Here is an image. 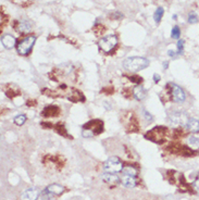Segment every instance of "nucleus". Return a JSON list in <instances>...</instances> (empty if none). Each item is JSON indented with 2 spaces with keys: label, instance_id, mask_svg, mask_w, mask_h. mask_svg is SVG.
Here are the masks:
<instances>
[{
  "label": "nucleus",
  "instance_id": "nucleus-1",
  "mask_svg": "<svg viewBox=\"0 0 199 200\" xmlns=\"http://www.w3.org/2000/svg\"><path fill=\"white\" fill-rule=\"evenodd\" d=\"M149 65V61L143 57H130L123 61V67L131 72H138L143 69H146Z\"/></svg>",
  "mask_w": 199,
  "mask_h": 200
},
{
  "label": "nucleus",
  "instance_id": "nucleus-2",
  "mask_svg": "<svg viewBox=\"0 0 199 200\" xmlns=\"http://www.w3.org/2000/svg\"><path fill=\"white\" fill-rule=\"evenodd\" d=\"M167 134H169V130L167 127L156 126L146 134V138L154 143H157V144H161V143L165 142Z\"/></svg>",
  "mask_w": 199,
  "mask_h": 200
},
{
  "label": "nucleus",
  "instance_id": "nucleus-3",
  "mask_svg": "<svg viewBox=\"0 0 199 200\" xmlns=\"http://www.w3.org/2000/svg\"><path fill=\"white\" fill-rule=\"evenodd\" d=\"M104 169L107 173L118 174L123 171V163L118 157H110L109 159L104 162Z\"/></svg>",
  "mask_w": 199,
  "mask_h": 200
},
{
  "label": "nucleus",
  "instance_id": "nucleus-4",
  "mask_svg": "<svg viewBox=\"0 0 199 200\" xmlns=\"http://www.w3.org/2000/svg\"><path fill=\"white\" fill-rule=\"evenodd\" d=\"M118 44V37L115 35H108L106 37L101 38L99 40V48L102 51L107 52V54H110L112 50L114 49V47L117 46Z\"/></svg>",
  "mask_w": 199,
  "mask_h": 200
},
{
  "label": "nucleus",
  "instance_id": "nucleus-5",
  "mask_svg": "<svg viewBox=\"0 0 199 200\" xmlns=\"http://www.w3.org/2000/svg\"><path fill=\"white\" fill-rule=\"evenodd\" d=\"M35 41H36V37L35 36H27L24 39H22L18 46H16V49H18V52L22 56H26L29 54V51L32 50L33 46H34Z\"/></svg>",
  "mask_w": 199,
  "mask_h": 200
},
{
  "label": "nucleus",
  "instance_id": "nucleus-6",
  "mask_svg": "<svg viewBox=\"0 0 199 200\" xmlns=\"http://www.w3.org/2000/svg\"><path fill=\"white\" fill-rule=\"evenodd\" d=\"M169 119H170V123L173 126H186L189 121L188 115L185 112H181V111L171 113L169 115Z\"/></svg>",
  "mask_w": 199,
  "mask_h": 200
},
{
  "label": "nucleus",
  "instance_id": "nucleus-7",
  "mask_svg": "<svg viewBox=\"0 0 199 200\" xmlns=\"http://www.w3.org/2000/svg\"><path fill=\"white\" fill-rule=\"evenodd\" d=\"M169 87H170L171 98H172L173 101L176 102V103H183L186 99L185 93H184L183 89L174 83L169 84Z\"/></svg>",
  "mask_w": 199,
  "mask_h": 200
},
{
  "label": "nucleus",
  "instance_id": "nucleus-8",
  "mask_svg": "<svg viewBox=\"0 0 199 200\" xmlns=\"http://www.w3.org/2000/svg\"><path fill=\"white\" fill-rule=\"evenodd\" d=\"M102 126H104V124H102L101 121L93 120V121H90L89 123H87V124H85V125H84V128H88V130H90V131L96 135V134H99L102 132Z\"/></svg>",
  "mask_w": 199,
  "mask_h": 200
},
{
  "label": "nucleus",
  "instance_id": "nucleus-9",
  "mask_svg": "<svg viewBox=\"0 0 199 200\" xmlns=\"http://www.w3.org/2000/svg\"><path fill=\"white\" fill-rule=\"evenodd\" d=\"M121 183H122L123 186L128 187V188H134L137 185V179H136V176L124 174L121 177Z\"/></svg>",
  "mask_w": 199,
  "mask_h": 200
},
{
  "label": "nucleus",
  "instance_id": "nucleus-10",
  "mask_svg": "<svg viewBox=\"0 0 199 200\" xmlns=\"http://www.w3.org/2000/svg\"><path fill=\"white\" fill-rule=\"evenodd\" d=\"M1 44L5 49H12L15 46L16 40L15 38L10 34H5L1 37Z\"/></svg>",
  "mask_w": 199,
  "mask_h": 200
},
{
  "label": "nucleus",
  "instance_id": "nucleus-11",
  "mask_svg": "<svg viewBox=\"0 0 199 200\" xmlns=\"http://www.w3.org/2000/svg\"><path fill=\"white\" fill-rule=\"evenodd\" d=\"M39 196V190L37 188H31L22 194L21 200H36Z\"/></svg>",
  "mask_w": 199,
  "mask_h": 200
},
{
  "label": "nucleus",
  "instance_id": "nucleus-12",
  "mask_svg": "<svg viewBox=\"0 0 199 200\" xmlns=\"http://www.w3.org/2000/svg\"><path fill=\"white\" fill-rule=\"evenodd\" d=\"M46 192H50L53 196L55 195L57 196V195H60V194H62V192H64V187L59 184H51L46 188Z\"/></svg>",
  "mask_w": 199,
  "mask_h": 200
},
{
  "label": "nucleus",
  "instance_id": "nucleus-13",
  "mask_svg": "<svg viewBox=\"0 0 199 200\" xmlns=\"http://www.w3.org/2000/svg\"><path fill=\"white\" fill-rule=\"evenodd\" d=\"M146 89L141 86H136L134 89H133V96L136 100H143L145 97H146Z\"/></svg>",
  "mask_w": 199,
  "mask_h": 200
},
{
  "label": "nucleus",
  "instance_id": "nucleus-14",
  "mask_svg": "<svg viewBox=\"0 0 199 200\" xmlns=\"http://www.w3.org/2000/svg\"><path fill=\"white\" fill-rule=\"evenodd\" d=\"M58 113H59L58 107H56V106H49V107H46L45 109H44L41 114L45 117H53V116H56Z\"/></svg>",
  "mask_w": 199,
  "mask_h": 200
},
{
  "label": "nucleus",
  "instance_id": "nucleus-15",
  "mask_svg": "<svg viewBox=\"0 0 199 200\" xmlns=\"http://www.w3.org/2000/svg\"><path fill=\"white\" fill-rule=\"evenodd\" d=\"M102 179H104L106 183H108V184H115V183L121 182V179H120L119 176L113 173H104V175H102Z\"/></svg>",
  "mask_w": 199,
  "mask_h": 200
},
{
  "label": "nucleus",
  "instance_id": "nucleus-16",
  "mask_svg": "<svg viewBox=\"0 0 199 200\" xmlns=\"http://www.w3.org/2000/svg\"><path fill=\"white\" fill-rule=\"evenodd\" d=\"M186 127H187V130L191 133H199V120H197V119H189Z\"/></svg>",
  "mask_w": 199,
  "mask_h": 200
},
{
  "label": "nucleus",
  "instance_id": "nucleus-17",
  "mask_svg": "<svg viewBox=\"0 0 199 200\" xmlns=\"http://www.w3.org/2000/svg\"><path fill=\"white\" fill-rule=\"evenodd\" d=\"M31 23L28 21H25V20H22V21L18 22V26H16V29H18V32H21V33H27L31 31Z\"/></svg>",
  "mask_w": 199,
  "mask_h": 200
},
{
  "label": "nucleus",
  "instance_id": "nucleus-18",
  "mask_svg": "<svg viewBox=\"0 0 199 200\" xmlns=\"http://www.w3.org/2000/svg\"><path fill=\"white\" fill-rule=\"evenodd\" d=\"M68 98L70 99V101H84V100H82V99H84V97L78 90H72L71 96H68Z\"/></svg>",
  "mask_w": 199,
  "mask_h": 200
},
{
  "label": "nucleus",
  "instance_id": "nucleus-19",
  "mask_svg": "<svg viewBox=\"0 0 199 200\" xmlns=\"http://www.w3.org/2000/svg\"><path fill=\"white\" fill-rule=\"evenodd\" d=\"M163 12H164V10H163L162 7L157 8L156 12H154V21H156V23H159V22L161 21L162 16H163Z\"/></svg>",
  "mask_w": 199,
  "mask_h": 200
},
{
  "label": "nucleus",
  "instance_id": "nucleus-20",
  "mask_svg": "<svg viewBox=\"0 0 199 200\" xmlns=\"http://www.w3.org/2000/svg\"><path fill=\"white\" fill-rule=\"evenodd\" d=\"M13 122H14V124H16L18 126H21V125H23L24 123L26 122V116H25L24 114L16 115V116L13 119Z\"/></svg>",
  "mask_w": 199,
  "mask_h": 200
},
{
  "label": "nucleus",
  "instance_id": "nucleus-21",
  "mask_svg": "<svg viewBox=\"0 0 199 200\" xmlns=\"http://www.w3.org/2000/svg\"><path fill=\"white\" fill-rule=\"evenodd\" d=\"M188 144L195 148H199V136L196 135H191L188 137Z\"/></svg>",
  "mask_w": 199,
  "mask_h": 200
},
{
  "label": "nucleus",
  "instance_id": "nucleus-22",
  "mask_svg": "<svg viewBox=\"0 0 199 200\" xmlns=\"http://www.w3.org/2000/svg\"><path fill=\"white\" fill-rule=\"evenodd\" d=\"M124 170V174H128V175H132V176H136L137 175V170L133 166H126V168L123 169Z\"/></svg>",
  "mask_w": 199,
  "mask_h": 200
},
{
  "label": "nucleus",
  "instance_id": "nucleus-23",
  "mask_svg": "<svg viewBox=\"0 0 199 200\" xmlns=\"http://www.w3.org/2000/svg\"><path fill=\"white\" fill-rule=\"evenodd\" d=\"M171 36H172L173 39H180V36H181V31H180V27L178 26H174L172 29V32H171Z\"/></svg>",
  "mask_w": 199,
  "mask_h": 200
},
{
  "label": "nucleus",
  "instance_id": "nucleus-24",
  "mask_svg": "<svg viewBox=\"0 0 199 200\" xmlns=\"http://www.w3.org/2000/svg\"><path fill=\"white\" fill-rule=\"evenodd\" d=\"M56 130H57V132H58L61 136H65V137H69L68 135L69 134L66 133V131H65V128H64V126H62V125H60V124H58V125L56 126Z\"/></svg>",
  "mask_w": 199,
  "mask_h": 200
},
{
  "label": "nucleus",
  "instance_id": "nucleus-25",
  "mask_svg": "<svg viewBox=\"0 0 199 200\" xmlns=\"http://www.w3.org/2000/svg\"><path fill=\"white\" fill-rule=\"evenodd\" d=\"M94 135H95V134L90 131V130H88V128H83L82 136L84 137V138H89V137H93Z\"/></svg>",
  "mask_w": 199,
  "mask_h": 200
},
{
  "label": "nucleus",
  "instance_id": "nucleus-26",
  "mask_svg": "<svg viewBox=\"0 0 199 200\" xmlns=\"http://www.w3.org/2000/svg\"><path fill=\"white\" fill-rule=\"evenodd\" d=\"M184 50V40L178 39L177 40V54H182Z\"/></svg>",
  "mask_w": 199,
  "mask_h": 200
},
{
  "label": "nucleus",
  "instance_id": "nucleus-27",
  "mask_svg": "<svg viewBox=\"0 0 199 200\" xmlns=\"http://www.w3.org/2000/svg\"><path fill=\"white\" fill-rule=\"evenodd\" d=\"M197 21H198L197 15L194 13V12H191L188 15V22L191 23V24H194V23H197Z\"/></svg>",
  "mask_w": 199,
  "mask_h": 200
},
{
  "label": "nucleus",
  "instance_id": "nucleus-28",
  "mask_svg": "<svg viewBox=\"0 0 199 200\" xmlns=\"http://www.w3.org/2000/svg\"><path fill=\"white\" fill-rule=\"evenodd\" d=\"M128 78H130L131 80H132L133 83H136V84H141V82H143V78L141 77V76H137V75H134V76H128Z\"/></svg>",
  "mask_w": 199,
  "mask_h": 200
},
{
  "label": "nucleus",
  "instance_id": "nucleus-29",
  "mask_svg": "<svg viewBox=\"0 0 199 200\" xmlns=\"http://www.w3.org/2000/svg\"><path fill=\"white\" fill-rule=\"evenodd\" d=\"M143 114H144V117H145V120H146L147 122H151V121H152V115L150 114L148 111H146V110H143Z\"/></svg>",
  "mask_w": 199,
  "mask_h": 200
},
{
  "label": "nucleus",
  "instance_id": "nucleus-30",
  "mask_svg": "<svg viewBox=\"0 0 199 200\" xmlns=\"http://www.w3.org/2000/svg\"><path fill=\"white\" fill-rule=\"evenodd\" d=\"M193 187H194L195 192L199 195V177L197 179H195V182L193 183Z\"/></svg>",
  "mask_w": 199,
  "mask_h": 200
},
{
  "label": "nucleus",
  "instance_id": "nucleus-31",
  "mask_svg": "<svg viewBox=\"0 0 199 200\" xmlns=\"http://www.w3.org/2000/svg\"><path fill=\"white\" fill-rule=\"evenodd\" d=\"M111 18L112 19H122L123 14H121L120 12H114V14H112Z\"/></svg>",
  "mask_w": 199,
  "mask_h": 200
},
{
  "label": "nucleus",
  "instance_id": "nucleus-32",
  "mask_svg": "<svg viewBox=\"0 0 199 200\" xmlns=\"http://www.w3.org/2000/svg\"><path fill=\"white\" fill-rule=\"evenodd\" d=\"M154 80L156 82V83H158V82L160 80V76H159V75H158V74H154Z\"/></svg>",
  "mask_w": 199,
  "mask_h": 200
},
{
  "label": "nucleus",
  "instance_id": "nucleus-33",
  "mask_svg": "<svg viewBox=\"0 0 199 200\" xmlns=\"http://www.w3.org/2000/svg\"><path fill=\"white\" fill-rule=\"evenodd\" d=\"M104 107L107 108V110H111V106H110V103H107V102H104Z\"/></svg>",
  "mask_w": 199,
  "mask_h": 200
},
{
  "label": "nucleus",
  "instance_id": "nucleus-34",
  "mask_svg": "<svg viewBox=\"0 0 199 200\" xmlns=\"http://www.w3.org/2000/svg\"><path fill=\"white\" fill-rule=\"evenodd\" d=\"M174 54H175V52H174V51H172V50L169 51V56H170V57H174Z\"/></svg>",
  "mask_w": 199,
  "mask_h": 200
},
{
  "label": "nucleus",
  "instance_id": "nucleus-35",
  "mask_svg": "<svg viewBox=\"0 0 199 200\" xmlns=\"http://www.w3.org/2000/svg\"><path fill=\"white\" fill-rule=\"evenodd\" d=\"M167 64H169V63H167V61L163 62V69H167Z\"/></svg>",
  "mask_w": 199,
  "mask_h": 200
}]
</instances>
